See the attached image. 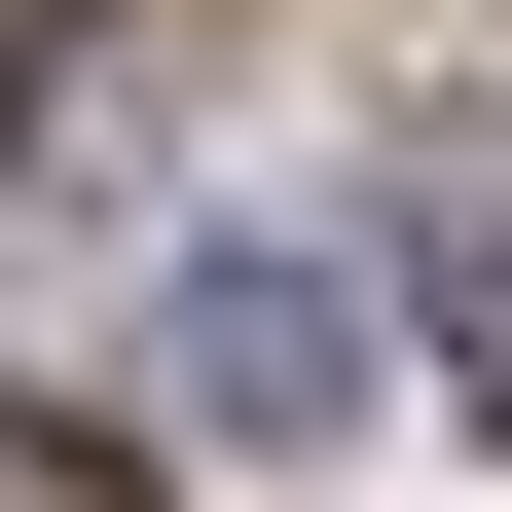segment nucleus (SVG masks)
<instances>
[{
  "instance_id": "nucleus-1",
  "label": "nucleus",
  "mask_w": 512,
  "mask_h": 512,
  "mask_svg": "<svg viewBox=\"0 0 512 512\" xmlns=\"http://www.w3.org/2000/svg\"><path fill=\"white\" fill-rule=\"evenodd\" d=\"M147 366H183V439H366V293H330V256H183V293H147Z\"/></svg>"
},
{
  "instance_id": "nucleus-2",
  "label": "nucleus",
  "mask_w": 512,
  "mask_h": 512,
  "mask_svg": "<svg viewBox=\"0 0 512 512\" xmlns=\"http://www.w3.org/2000/svg\"><path fill=\"white\" fill-rule=\"evenodd\" d=\"M403 293H439V366L512 403V147H439V220H403Z\"/></svg>"
},
{
  "instance_id": "nucleus-3",
  "label": "nucleus",
  "mask_w": 512,
  "mask_h": 512,
  "mask_svg": "<svg viewBox=\"0 0 512 512\" xmlns=\"http://www.w3.org/2000/svg\"><path fill=\"white\" fill-rule=\"evenodd\" d=\"M0 512H147V439L110 403H0Z\"/></svg>"
}]
</instances>
